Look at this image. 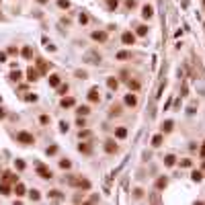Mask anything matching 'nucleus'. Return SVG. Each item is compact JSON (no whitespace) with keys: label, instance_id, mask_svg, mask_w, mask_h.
Here are the masks:
<instances>
[{"label":"nucleus","instance_id":"obj_28","mask_svg":"<svg viewBox=\"0 0 205 205\" xmlns=\"http://www.w3.org/2000/svg\"><path fill=\"white\" fill-rule=\"evenodd\" d=\"M0 195H10V187H8L6 183L0 184Z\"/></svg>","mask_w":205,"mask_h":205},{"label":"nucleus","instance_id":"obj_26","mask_svg":"<svg viewBox=\"0 0 205 205\" xmlns=\"http://www.w3.org/2000/svg\"><path fill=\"white\" fill-rule=\"evenodd\" d=\"M127 86H129L131 90H140V86H142V84H140L137 80H127Z\"/></svg>","mask_w":205,"mask_h":205},{"label":"nucleus","instance_id":"obj_11","mask_svg":"<svg viewBox=\"0 0 205 205\" xmlns=\"http://www.w3.org/2000/svg\"><path fill=\"white\" fill-rule=\"evenodd\" d=\"M25 193H27V189H25V184H23V183L14 184V195H17V197H23Z\"/></svg>","mask_w":205,"mask_h":205},{"label":"nucleus","instance_id":"obj_37","mask_svg":"<svg viewBox=\"0 0 205 205\" xmlns=\"http://www.w3.org/2000/svg\"><path fill=\"white\" fill-rule=\"evenodd\" d=\"M55 152H58V146H49L47 150H45V154H47V156H54Z\"/></svg>","mask_w":205,"mask_h":205},{"label":"nucleus","instance_id":"obj_29","mask_svg":"<svg viewBox=\"0 0 205 205\" xmlns=\"http://www.w3.org/2000/svg\"><path fill=\"white\" fill-rule=\"evenodd\" d=\"M60 168H64V170H68V168H72V162H70L68 158H66V160H60Z\"/></svg>","mask_w":205,"mask_h":205},{"label":"nucleus","instance_id":"obj_33","mask_svg":"<svg viewBox=\"0 0 205 205\" xmlns=\"http://www.w3.org/2000/svg\"><path fill=\"white\" fill-rule=\"evenodd\" d=\"M68 84H58V92H60V95H66V92H68Z\"/></svg>","mask_w":205,"mask_h":205},{"label":"nucleus","instance_id":"obj_1","mask_svg":"<svg viewBox=\"0 0 205 205\" xmlns=\"http://www.w3.org/2000/svg\"><path fill=\"white\" fill-rule=\"evenodd\" d=\"M68 184H72V187H78V189H84V191H88L90 189V181H86V178H76L70 174L68 178H64Z\"/></svg>","mask_w":205,"mask_h":205},{"label":"nucleus","instance_id":"obj_47","mask_svg":"<svg viewBox=\"0 0 205 205\" xmlns=\"http://www.w3.org/2000/svg\"><path fill=\"white\" fill-rule=\"evenodd\" d=\"M2 62H6V54H4V51H0V64H2Z\"/></svg>","mask_w":205,"mask_h":205},{"label":"nucleus","instance_id":"obj_24","mask_svg":"<svg viewBox=\"0 0 205 205\" xmlns=\"http://www.w3.org/2000/svg\"><path fill=\"white\" fill-rule=\"evenodd\" d=\"M191 178L195 181V183H199V181L203 178V172H201V170H193V172H191Z\"/></svg>","mask_w":205,"mask_h":205},{"label":"nucleus","instance_id":"obj_50","mask_svg":"<svg viewBox=\"0 0 205 205\" xmlns=\"http://www.w3.org/2000/svg\"><path fill=\"white\" fill-rule=\"evenodd\" d=\"M4 117H6V113H4V111L0 109V119H4Z\"/></svg>","mask_w":205,"mask_h":205},{"label":"nucleus","instance_id":"obj_20","mask_svg":"<svg viewBox=\"0 0 205 205\" xmlns=\"http://www.w3.org/2000/svg\"><path fill=\"white\" fill-rule=\"evenodd\" d=\"M174 162H177V156H174V154H168V156L164 158V164H166V166H174Z\"/></svg>","mask_w":205,"mask_h":205},{"label":"nucleus","instance_id":"obj_35","mask_svg":"<svg viewBox=\"0 0 205 205\" xmlns=\"http://www.w3.org/2000/svg\"><path fill=\"white\" fill-rule=\"evenodd\" d=\"M10 80H13V82H19L20 80V72H19V70H17V72H10Z\"/></svg>","mask_w":205,"mask_h":205},{"label":"nucleus","instance_id":"obj_31","mask_svg":"<svg viewBox=\"0 0 205 205\" xmlns=\"http://www.w3.org/2000/svg\"><path fill=\"white\" fill-rule=\"evenodd\" d=\"M107 6H109L111 10H117V6H119V0H107Z\"/></svg>","mask_w":205,"mask_h":205},{"label":"nucleus","instance_id":"obj_7","mask_svg":"<svg viewBox=\"0 0 205 205\" xmlns=\"http://www.w3.org/2000/svg\"><path fill=\"white\" fill-rule=\"evenodd\" d=\"M142 17L150 20L152 17H154V6H150V4H144V6H142Z\"/></svg>","mask_w":205,"mask_h":205},{"label":"nucleus","instance_id":"obj_40","mask_svg":"<svg viewBox=\"0 0 205 205\" xmlns=\"http://www.w3.org/2000/svg\"><path fill=\"white\" fill-rule=\"evenodd\" d=\"M39 123H41V125H47V123H49V115H41L39 117Z\"/></svg>","mask_w":205,"mask_h":205},{"label":"nucleus","instance_id":"obj_14","mask_svg":"<svg viewBox=\"0 0 205 205\" xmlns=\"http://www.w3.org/2000/svg\"><path fill=\"white\" fill-rule=\"evenodd\" d=\"M37 78H39V72H37V70H33V68H29L27 70V80L29 82H35Z\"/></svg>","mask_w":205,"mask_h":205},{"label":"nucleus","instance_id":"obj_25","mask_svg":"<svg viewBox=\"0 0 205 205\" xmlns=\"http://www.w3.org/2000/svg\"><path fill=\"white\" fill-rule=\"evenodd\" d=\"M117 60H131V51H119Z\"/></svg>","mask_w":205,"mask_h":205},{"label":"nucleus","instance_id":"obj_5","mask_svg":"<svg viewBox=\"0 0 205 205\" xmlns=\"http://www.w3.org/2000/svg\"><path fill=\"white\" fill-rule=\"evenodd\" d=\"M37 174H39V178H45V181L54 178L51 170H49V168H45V166H37Z\"/></svg>","mask_w":205,"mask_h":205},{"label":"nucleus","instance_id":"obj_10","mask_svg":"<svg viewBox=\"0 0 205 205\" xmlns=\"http://www.w3.org/2000/svg\"><path fill=\"white\" fill-rule=\"evenodd\" d=\"M90 37H92V39L95 41H107V33H105V31H92V35H90Z\"/></svg>","mask_w":205,"mask_h":205},{"label":"nucleus","instance_id":"obj_34","mask_svg":"<svg viewBox=\"0 0 205 205\" xmlns=\"http://www.w3.org/2000/svg\"><path fill=\"white\" fill-rule=\"evenodd\" d=\"M181 166H183V168H191V166H193V160L184 158V160H181Z\"/></svg>","mask_w":205,"mask_h":205},{"label":"nucleus","instance_id":"obj_16","mask_svg":"<svg viewBox=\"0 0 205 205\" xmlns=\"http://www.w3.org/2000/svg\"><path fill=\"white\" fill-rule=\"evenodd\" d=\"M166 184H168V178H166V177H160V178L156 181V191H162Z\"/></svg>","mask_w":205,"mask_h":205},{"label":"nucleus","instance_id":"obj_8","mask_svg":"<svg viewBox=\"0 0 205 205\" xmlns=\"http://www.w3.org/2000/svg\"><path fill=\"white\" fill-rule=\"evenodd\" d=\"M123 102H125L127 107H136V105H137V95H133V92H129V95H125Z\"/></svg>","mask_w":205,"mask_h":205},{"label":"nucleus","instance_id":"obj_21","mask_svg":"<svg viewBox=\"0 0 205 205\" xmlns=\"http://www.w3.org/2000/svg\"><path fill=\"white\" fill-rule=\"evenodd\" d=\"M60 82H62V78L58 74H51V76H49V86H58Z\"/></svg>","mask_w":205,"mask_h":205},{"label":"nucleus","instance_id":"obj_22","mask_svg":"<svg viewBox=\"0 0 205 205\" xmlns=\"http://www.w3.org/2000/svg\"><path fill=\"white\" fill-rule=\"evenodd\" d=\"M47 195H49V197H51V199H58V201H60V199H64V195H62V191H58V189H54V191H49Z\"/></svg>","mask_w":205,"mask_h":205},{"label":"nucleus","instance_id":"obj_15","mask_svg":"<svg viewBox=\"0 0 205 205\" xmlns=\"http://www.w3.org/2000/svg\"><path fill=\"white\" fill-rule=\"evenodd\" d=\"M162 142H164V133H158V136H154V137H152V146H154V148L162 146Z\"/></svg>","mask_w":205,"mask_h":205},{"label":"nucleus","instance_id":"obj_9","mask_svg":"<svg viewBox=\"0 0 205 205\" xmlns=\"http://www.w3.org/2000/svg\"><path fill=\"white\" fill-rule=\"evenodd\" d=\"M78 152L88 156V154H92V146H90V144H86V142H82V144H78Z\"/></svg>","mask_w":205,"mask_h":205},{"label":"nucleus","instance_id":"obj_44","mask_svg":"<svg viewBox=\"0 0 205 205\" xmlns=\"http://www.w3.org/2000/svg\"><path fill=\"white\" fill-rule=\"evenodd\" d=\"M82 23V25H86V23H88V17H86V14H80V19H78Z\"/></svg>","mask_w":205,"mask_h":205},{"label":"nucleus","instance_id":"obj_12","mask_svg":"<svg viewBox=\"0 0 205 205\" xmlns=\"http://www.w3.org/2000/svg\"><path fill=\"white\" fill-rule=\"evenodd\" d=\"M60 105H62V107H64V109H68V107H74V105H76V101H74V99H72V96H68V99L64 96V99H62V101H60Z\"/></svg>","mask_w":205,"mask_h":205},{"label":"nucleus","instance_id":"obj_39","mask_svg":"<svg viewBox=\"0 0 205 205\" xmlns=\"http://www.w3.org/2000/svg\"><path fill=\"white\" fill-rule=\"evenodd\" d=\"M136 4H137L136 0H125V8H129V10L131 8H136Z\"/></svg>","mask_w":205,"mask_h":205},{"label":"nucleus","instance_id":"obj_18","mask_svg":"<svg viewBox=\"0 0 205 205\" xmlns=\"http://www.w3.org/2000/svg\"><path fill=\"white\" fill-rule=\"evenodd\" d=\"M115 137H117V140L127 137V129H125V127H117V129H115Z\"/></svg>","mask_w":205,"mask_h":205},{"label":"nucleus","instance_id":"obj_36","mask_svg":"<svg viewBox=\"0 0 205 205\" xmlns=\"http://www.w3.org/2000/svg\"><path fill=\"white\" fill-rule=\"evenodd\" d=\"M58 6L60 8H70V0H58Z\"/></svg>","mask_w":205,"mask_h":205},{"label":"nucleus","instance_id":"obj_38","mask_svg":"<svg viewBox=\"0 0 205 205\" xmlns=\"http://www.w3.org/2000/svg\"><path fill=\"white\" fill-rule=\"evenodd\" d=\"M23 58H31V47H29V45H25V47H23Z\"/></svg>","mask_w":205,"mask_h":205},{"label":"nucleus","instance_id":"obj_30","mask_svg":"<svg viewBox=\"0 0 205 205\" xmlns=\"http://www.w3.org/2000/svg\"><path fill=\"white\" fill-rule=\"evenodd\" d=\"M29 197L33 199V201H39L41 195H39V191H37V189H33V191H29Z\"/></svg>","mask_w":205,"mask_h":205},{"label":"nucleus","instance_id":"obj_6","mask_svg":"<svg viewBox=\"0 0 205 205\" xmlns=\"http://www.w3.org/2000/svg\"><path fill=\"white\" fill-rule=\"evenodd\" d=\"M88 101L90 102H99L101 101V92H99V86H92L88 92Z\"/></svg>","mask_w":205,"mask_h":205},{"label":"nucleus","instance_id":"obj_41","mask_svg":"<svg viewBox=\"0 0 205 205\" xmlns=\"http://www.w3.org/2000/svg\"><path fill=\"white\" fill-rule=\"evenodd\" d=\"M14 166H17V170H23V168H25V162H23V160H14Z\"/></svg>","mask_w":205,"mask_h":205},{"label":"nucleus","instance_id":"obj_2","mask_svg":"<svg viewBox=\"0 0 205 205\" xmlns=\"http://www.w3.org/2000/svg\"><path fill=\"white\" fill-rule=\"evenodd\" d=\"M17 142L23 144V146H31V144H35V137H33V133H29V131H19V133H17Z\"/></svg>","mask_w":205,"mask_h":205},{"label":"nucleus","instance_id":"obj_3","mask_svg":"<svg viewBox=\"0 0 205 205\" xmlns=\"http://www.w3.org/2000/svg\"><path fill=\"white\" fill-rule=\"evenodd\" d=\"M121 41H123V45H133V43H136V33L125 31V33L121 35Z\"/></svg>","mask_w":205,"mask_h":205},{"label":"nucleus","instance_id":"obj_19","mask_svg":"<svg viewBox=\"0 0 205 205\" xmlns=\"http://www.w3.org/2000/svg\"><path fill=\"white\" fill-rule=\"evenodd\" d=\"M107 86H109L111 90H117V86H119V80H117V78H107Z\"/></svg>","mask_w":205,"mask_h":205},{"label":"nucleus","instance_id":"obj_4","mask_svg":"<svg viewBox=\"0 0 205 205\" xmlns=\"http://www.w3.org/2000/svg\"><path fill=\"white\" fill-rule=\"evenodd\" d=\"M105 152H107V154H117V152H119V146L115 144V140H107V142H105Z\"/></svg>","mask_w":205,"mask_h":205},{"label":"nucleus","instance_id":"obj_51","mask_svg":"<svg viewBox=\"0 0 205 205\" xmlns=\"http://www.w3.org/2000/svg\"><path fill=\"white\" fill-rule=\"evenodd\" d=\"M37 2H39V4H45V2H47V0H37Z\"/></svg>","mask_w":205,"mask_h":205},{"label":"nucleus","instance_id":"obj_52","mask_svg":"<svg viewBox=\"0 0 205 205\" xmlns=\"http://www.w3.org/2000/svg\"><path fill=\"white\" fill-rule=\"evenodd\" d=\"M203 6H205V0H203Z\"/></svg>","mask_w":205,"mask_h":205},{"label":"nucleus","instance_id":"obj_46","mask_svg":"<svg viewBox=\"0 0 205 205\" xmlns=\"http://www.w3.org/2000/svg\"><path fill=\"white\" fill-rule=\"evenodd\" d=\"M133 195H136V197L140 199V197H142V195H144V191H142V189H136V193H133Z\"/></svg>","mask_w":205,"mask_h":205},{"label":"nucleus","instance_id":"obj_23","mask_svg":"<svg viewBox=\"0 0 205 205\" xmlns=\"http://www.w3.org/2000/svg\"><path fill=\"white\" fill-rule=\"evenodd\" d=\"M4 181H6V183H19V181H17V177H14L13 172H4Z\"/></svg>","mask_w":205,"mask_h":205},{"label":"nucleus","instance_id":"obj_43","mask_svg":"<svg viewBox=\"0 0 205 205\" xmlns=\"http://www.w3.org/2000/svg\"><path fill=\"white\" fill-rule=\"evenodd\" d=\"M76 125H78V127H84V125H86L84 117H78V119H76Z\"/></svg>","mask_w":205,"mask_h":205},{"label":"nucleus","instance_id":"obj_45","mask_svg":"<svg viewBox=\"0 0 205 205\" xmlns=\"http://www.w3.org/2000/svg\"><path fill=\"white\" fill-rule=\"evenodd\" d=\"M80 137H90V131L88 129H84V131L80 129Z\"/></svg>","mask_w":205,"mask_h":205},{"label":"nucleus","instance_id":"obj_13","mask_svg":"<svg viewBox=\"0 0 205 205\" xmlns=\"http://www.w3.org/2000/svg\"><path fill=\"white\" fill-rule=\"evenodd\" d=\"M172 127H174V121H170V119H166V121L162 123V133H170Z\"/></svg>","mask_w":205,"mask_h":205},{"label":"nucleus","instance_id":"obj_17","mask_svg":"<svg viewBox=\"0 0 205 205\" xmlns=\"http://www.w3.org/2000/svg\"><path fill=\"white\" fill-rule=\"evenodd\" d=\"M76 113H78L80 117H86L90 113V107H88V105H82V107H78V109H76Z\"/></svg>","mask_w":205,"mask_h":205},{"label":"nucleus","instance_id":"obj_32","mask_svg":"<svg viewBox=\"0 0 205 205\" xmlns=\"http://www.w3.org/2000/svg\"><path fill=\"white\" fill-rule=\"evenodd\" d=\"M111 115H121V105H113L111 107Z\"/></svg>","mask_w":205,"mask_h":205},{"label":"nucleus","instance_id":"obj_48","mask_svg":"<svg viewBox=\"0 0 205 205\" xmlns=\"http://www.w3.org/2000/svg\"><path fill=\"white\" fill-rule=\"evenodd\" d=\"M27 101H33V102H35V101H37V95H29V96H27Z\"/></svg>","mask_w":205,"mask_h":205},{"label":"nucleus","instance_id":"obj_27","mask_svg":"<svg viewBox=\"0 0 205 205\" xmlns=\"http://www.w3.org/2000/svg\"><path fill=\"white\" fill-rule=\"evenodd\" d=\"M136 35H140V37L148 35V27H146V25H140V27H137V31H136Z\"/></svg>","mask_w":205,"mask_h":205},{"label":"nucleus","instance_id":"obj_42","mask_svg":"<svg viewBox=\"0 0 205 205\" xmlns=\"http://www.w3.org/2000/svg\"><path fill=\"white\" fill-rule=\"evenodd\" d=\"M60 131H62V133H66V131H68V123H66V121H60Z\"/></svg>","mask_w":205,"mask_h":205},{"label":"nucleus","instance_id":"obj_49","mask_svg":"<svg viewBox=\"0 0 205 205\" xmlns=\"http://www.w3.org/2000/svg\"><path fill=\"white\" fill-rule=\"evenodd\" d=\"M199 154H201V158H205V142H203V146H201V152H199Z\"/></svg>","mask_w":205,"mask_h":205}]
</instances>
